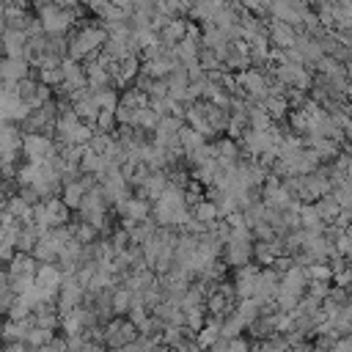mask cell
Here are the masks:
<instances>
[{
  "instance_id": "obj_1",
  "label": "cell",
  "mask_w": 352,
  "mask_h": 352,
  "mask_svg": "<svg viewBox=\"0 0 352 352\" xmlns=\"http://www.w3.org/2000/svg\"><path fill=\"white\" fill-rule=\"evenodd\" d=\"M22 154L28 157V162H52L60 154V146L55 135H25Z\"/></svg>"
},
{
  "instance_id": "obj_2",
  "label": "cell",
  "mask_w": 352,
  "mask_h": 352,
  "mask_svg": "<svg viewBox=\"0 0 352 352\" xmlns=\"http://www.w3.org/2000/svg\"><path fill=\"white\" fill-rule=\"evenodd\" d=\"M138 336H140V330L135 327V322L129 316H116L104 324V341L102 344H107L110 349H121V346L135 344Z\"/></svg>"
},
{
  "instance_id": "obj_3",
  "label": "cell",
  "mask_w": 352,
  "mask_h": 352,
  "mask_svg": "<svg viewBox=\"0 0 352 352\" xmlns=\"http://www.w3.org/2000/svg\"><path fill=\"white\" fill-rule=\"evenodd\" d=\"M85 294L88 289L77 280V275H66L63 286H60V294H58V314H69L74 308H80V302H85Z\"/></svg>"
},
{
  "instance_id": "obj_4",
  "label": "cell",
  "mask_w": 352,
  "mask_h": 352,
  "mask_svg": "<svg viewBox=\"0 0 352 352\" xmlns=\"http://www.w3.org/2000/svg\"><path fill=\"white\" fill-rule=\"evenodd\" d=\"M116 212L121 214V220H132V223H143L154 214V204L143 195H129L126 201L116 204Z\"/></svg>"
},
{
  "instance_id": "obj_5",
  "label": "cell",
  "mask_w": 352,
  "mask_h": 352,
  "mask_svg": "<svg viewBox=\"0 0 352 352\" xmlns=\"http://www.w3.org/2000/svg\"><path fill=\"white\" fill-rule=\"evenodd\" d=\"M239 143H242V151H245L250 160H258L261 154H267V151L275 146L270 129H248Z\"/></svg>"
},
{
  "instance_id": "obj_6",
  "label": "cell",
  "mask_w": 352,
  "mask_h": 352,
  "mask_svg": "<svg viewBox=\"0 0 352 352\" xmlns=\"http://www.w3.org/2000/svg\"><path fill=\"white\" fill-rule=\"evenodd\" d=\"M267 36H270V41H272V47H278V50H292L294 44H297V28L294 25H289V22H278V19H270V25H267Z\"/></svg>"
},
{
  "instance_id": "obj_7",
  "label": "cell",
  "mask_w": 352,
  "mask_h": 352,
  "mask_svg": "<svg viewBox=\"0 0 352 352\" xmlns=\"http://www.w3.org/2000/svg\"><path fill=\"white\" fill-rule=\"evenodd\" d=\"M253 250H256V242H228L223 250V261L239 270L245 264H253V258H256Z\"/></svg>"
},
{
  "instance_id": "obj_8",
  "label": "cell",
  "mask_w": 352,
  "mask_h": 352,
  "mask_svg": "<svg viewBox=\"0 0 352 352\" xmlns=\"http://www.w3.org/2000/svg\"><path fill=\"white\" fill-rule=\"evenodd\" d=\"M305 146L314 148V151L319 154V160L327 162V165L336 162L338 154H341V143L333 140V138H322V135H305Z\"/></svg>"
},
{
  "instance_id": "obj_9",
  "label": "cell",
  "mask_w": 352,
  "mask_h": 352,
  "mask_svg": "<svg viewBox=\"0 0 352 352\" xmlns=\"http://www.w3.org/2000/svg\"><path fill=\"white\" fill-rule=\"evenodd\" d=\"M0 74H3V82H19L25 77H33L30 74V60H25V58H6L0 63Z\"/></svg>"
},
{
  "instance_id": "obj_10",
  "label": "cell",
  "mask_w": 352,
  "mask_h": 352,
  "mask_svg": "<svg viewBox=\"0 0 352 352\" xmlns=\"http://www.w3.org/2000/svg\"><path fill=\"white\" fill-rule=\"evenodd\" d=\"M242 148H239V140H234V138H220L217 143H214V157L220 160V165H226V168H234L242 157Z\"/></svg>"
},
{
  "instance_id": "obj_11",
  "label": "cell",
  "mask_w": 352,
  "mask_h": 352,
  "mask_svg": "<svg viewBox=\"0 0 352 352\" xmlns=\"http://www.w3.org/2000/svg\"><path fill=\"white\" fill-rule=\"evenodd\" d=\"M8 275L11 278H36V270H38V261L30 256V253H19L16 250V256L8 261Z\"/></svg>"
},
{
  "instance_id": "obj_12",
  "label": "cell",
  "mask_w": 352,
  "mask_h": 352,
  "mask_svg": "<svg viewBox=\"0 0 352 352\" xmlns=\"http://www.w3.org/2000/svg\"><path fill=\"white\" fill-rule=\"evenodd\" d=\"M187 22H190L187 16H176V19L168 22L165 30H160V41H162L165 50H173V47L187 36Z\"/></svg>"
},
{
  "instance_id": "obj_13",
  "label": "cell",
  "mask_w": 352,
  "mask_h": 352,
  "mask_svg": "<svg viewBox=\"0 0 352 352\" xmlns=\"http://www.w3.org/2000/svg\"><path fill=\"white\" fill-rule=\"evenodd\" d=\"M3 44H6V58H25L28 60V33L25 30H6Z\"/></svg>"
},
{
  "instance_id": "obj_14",
  "label": "cell",
  "mask_w": 352,
  "mask_h": 352,
  "mask_svg": "<svg viewBox=\"0 0 352 352\" xmlns=\"http://www.w3.org/2000/svg\"><path fill=\"white\" fill-rule=\"evenodd\" d=\"M272 121H275V118L270 116L267 104L248 99V124H250V129H272V126H275Z\"/></svg>"
},
{
  "instance_id": "obj_15",
  "label": "cell",
  "mask_w": 352,
  "mask_h": 352,
  "mask_svg": "<svg viewBox=\"0 0 352 352\" xmlns=\"http://www.w3.org/2000/svg\"><path fill=\"white\" fill-rule=\"evenodd\" d=\"M72 209L63 204V198H47V220L52 228H60V226H72Z\"/></svg>"
},
{
  "instance_id": "obj_16",
  "label": "cell",
  "mask_w": 352,
  "mask_h": 352,
  "mask_svg": "<svg viewBox=\"0 0 352 352\" xmlns=\"http://www.w3.org/2000/svg\"><path fill=\"white\" fill-rule=\"evenodd\" d=\"M63 280H66V275H63L60 267H55V264H38V270H36V283H38V286L60 289Z\"/></svg>"
},
{
  "instance_id": "obj_17",
  "label": "cell",
  "mask_w": 352,
  "mask_h": 352,
  "mask_svg": "<svg viewBox=\"0 0 352 352\" xmlns=\"http://www.w3.org/2000/svg\"><path fill=\"white\" fill-rule=\"evenodd\" d=\"M192 217L198 220V223H204V226H212V223H217V220H223V214H220V209H217V204L214 201H209V198H204V201H198L192 209Z\"/></svg>"
},
{
  "instance_id": "obj_18",
  "label": "cell",
  "mask_w": 352,
  "mask_h": 352,
  "mask_svg": "<svg viewBox=\"0 0 352 352\" xmlns=\"http://www.w3.org/2000/svg\"><path fill=\"white\" fill-rule=\"evenodd\" d=\"M132 305H135V292L126 289V286H118V289L113 292V311H116L118 316H126V314L132 311Z\"/></svg>"
},
{
  "instance_id": "obj_19",
  "label": "cell",
  "mask_w": 352,
  "mask_h": 352,
  "mask_svg": "<svg viewBox=\"0 0 352 352\" xmlns=\"http://www.w3.org/2000/svg\"><path fill=\"white\" fill-rule=\"evenodd\" d=\"M314 206H316V212H319L322 223H336V217L341 214V206H338V201L333 198V192H330V195H324V198H319Z\"/></svg>"
},
{
  "instance_id": "obj_20",
  "label": "cell",
  "mask_w": 352,
  "mask_h": 352,
  "mask_svg": "<svg viewBox=\"0 0 352 352\" xmlns=\"http://www.w3.org/2000/svg\"><path fill=\"white\" fill-rule=\"evenodd\" d=\"M94 99L102 110H118V104H121V94L113 85L110 88H94Z\"/></svg>"
},
{
  "instance_id": "obj_21",
  "label": "cell",
  "mask_w": 352,
  "mask_h": 352,
  "mask_svg": "<svg viewBox=\"0 0 352 352\" xmlns=\"http://www.w3.org/2000/svg\"><path fill=\"white\" fill-rule=\"evenodd\" d=\"M72 228H74V239H77V242H82V245H94V242H99V234H102V231H99L96 226L77 220V223H72Z\"/></svg>"
},
{
  "instance_id": "obj_22",
  "label": "cell",
  "mask_w": 352,
  "mask_h": 352,
  "mask_svg": "<svg viewBox=\"0 0 352 352\" xmlns=\"http://www.w3.org/2000/svg\"><path fill=\"white\" fill-rule=\"evenodd\" d=\"M160 118H162V116L148 104V107H140V110H138V121H135V126H140L143 132H154L157 124H160Z\"/></svg>"
},
{
  "instance_id": "obj_23",
  "label": "cell",
  "mask_w": 352,
  "mask_h": 352,
  "mask_svg": "<svg viewBox=\"0 0 352 352\" xmlns=\"http://www.w3.org/2000/svg\"><path fill=\"white\" fill-rule=\"evenodd\" d=\"M182 146H184V154H190V151H198L201 146H206V138L201 135V132H195L192 126H187L184 124V129H182Z\"/></svg>"
},
{
  "instance_id": "obj_24",
  "label": "cell",
  "mask_w": 352,
  "mask_h": 352,
  "mask_svg": "<svg viewBox=\"0 0 352 352\" xmlns=\"http://www.w3.org/2000/svg\"><path fill=\"white\" fill-rule=\"evenodd\" d=\"M248 327V322L236 314V311H231L226 319H223V338H239V333Z\"/></svg>"
},
{
  "instance_id": "obj_25",
  "label": "cell",
  "mask_w": 352,
  "mask_h": 352,
  "mask_svg": "<svg viewBox=\"0 0 352 352\" xmlns=\"http://www.w3.org/2000/svg\"><path fill=\"white\" fill-rule=\"evenodd\" d=\"M52 330H44V327H30V333H28V338H25V344L30 346V349H41V346H47V344H52Z\"/></svg>"
},
{
  "instance_id": "obj_26",
  "label": "cell",
  "mask_w": 352,
  "mask_h": 352,
  "mask_svg": "<svg viewBox=\"0 0 352 352\" xmlns=\"http://www.w3.org/2000/svg\"><path fill=\"white\" fill-rule=\"evenodd\" d=\"M36 80L44 82V85H50V88H60L63 85V69L60 66L58 69H38L36 72Z\"/></svg>"
},
{
  "instance_id": "obj_27",
  "label": "cell",
  "mask_w": 352,
  "mask_h": 352,
  "mask_svg": "<svg viewBox=\"0 0 352 352\" xmlns=\"http://www.w3.org/2000/svg\"><path fill=\"white\" fill-rule=\"evenodd\" d=\"M289 346H292L289 338H283V336H270V338H264V341L258 344L256 352H286Z\"/></svg>"
},
{
  "instance_id": "obj_28",
  "label": "cell",
  "mask_w": 352,
  "mask_h": 352,
  "mask_svg": "<svg viewBox=\"0 0 352 352\" xmlns=\"http://www.w3.org/2000/svg\"><path fill=\"white\" fill-rule=\"evenodd\" d=\"M99 344H94L88 336H74V338H66V352H96Z\"/></svg>"
},
{
  "instance_id": "obj_29",
  "label": "cell",
  "mask_w": 352,
  "mask_h": 352,
  "mask_svg": "<svg viewBox=\"0 0 352 352\" xmlns=\"http://www.w3.org/2000/svg\"><path fill=\"white\" fill-rule=\"evenodd\" d=\"M96 132H113L118 129V118H116V110H99V118H96Z\"/></svg>"
},
{
  "instance_id": "obj_30",
  "label": "cell",
  "mask_w": 352,
  "mask_h": 352,
  "mask_svg": "<svg viewBox=\"0 0 352 352\" xmlns=\"http://www.w3.org/2000/svg\"><path fill=\"white\" fill-rule=\"evenodd\" d=\"M333 198L338 201L341 209H352V184H346V182L336 184L333 187Z\"/></svg>"
},
{
  "instance_id": "obj_31",
  "label": "cell",
  "mask_w": 352,
  "mask_h": 352,
  "mask_svg": "<svg viewBox=\"0 0 352 352\" xmlns=\"http://www.w3.org/2000/svg\"><path fill=\"white\" fill-rule=\"evenodd\" d=\"M308 275H311V280H333V267L330 264H324V261H314L311 267H308Z\"/></svg>"
},
{
  "instance_id": "obj_32",
  "label": "cell",
  "mask_w": 352,
  "mask_h": 352,
  "mask_svg": "<svg viewBox=\"0 0 352 352\" xmlns=\"http://www.w3.org/2000/svg\"><path fill=\"white\" fill-rule=\"evenodd\" d=\"M330 292H333V286H330L327 280H311V283H308V294L316 297L319 302H324V300L330 297Z\"/></svg>"
},
{
  "instance_id": "obj_33",
  "label": "cell",
  "mask_w": 352,
  "mask_h": 352,
  "mask_svg": "<svg viewBox=\"0 0 352 352\" xmlns=\"http://www.w3.org/2000/svg\"><path fill=\"white\" fill-rule=\"evenodd\" d=\"M228 352H250V344L239 336V338H228Z\"/></svg>"
},
{
  "instance_id": "obj_34",
  "label": "cell",
  "mask_w": 352,
  "mask_h": 352,
  "mask_svg": "<svg viewBox=\"0 0 352 352\" xmlns=\"http://www.w3.org/2000/svg\"><path fill=\"white\" fill-rule=\"evenodd\" d=\"M333 352H352V333H349V336H341V338L333 344Z\"/></svg>"
},
{
  "instance_id": "obj_35",
  "label": "cell",
  "mask_w": 352,
  "mask_h": 352,
  "mask_svg": "<svg viewBox=\"0 0 352 352\" xmlns=\"http://www.w3.org/2000/svg\"><path fill=\"white\" fill-rule=\"evenodd\" d=\"M6 352H33L25 341H6Z\"/></svg>"
},
{
  "instance_id": "obj_36",
  "label": "cell",
  "mask_w": 352,
  "mask_h": 352,
  "mask_svg": "<svg viewBox=\"0 0 352 352\" xmlns=\"http://www.w3.org/2000/svg\"><path fill=\"white\" fill-rule=\"evenodd\" d=\"M314 352H333V349H319V346H316V349H314Z\"/></svg>"
},
{
  "instance_id": "obj_37",
  "label": "cell",
  "mask_w": 352,
  "mask_h": 352,
  "mask_svg": "<svg viewBox=\"0 0 352 352\" xmlns=\"http://www.w3.org/2000/svg\"><path fill=\"white\" fill-rule=\"evenodd\" d=\"M165 352H182V349H170V346H168V349H165Z\"/></svg>"
},
{
  "instance_id": "obj_38",
  "label": "cell",
  "mask_w": 352,
  "mask_h": 352,
  "mask_svg": "<svg viewBox=\"0 0 352 352\" xmlns=\"http://www.w3.org/2000/svg\"><path fill=\"white\" fill-rule=\"evenodd\" d=\"M96 352H104V349H102V346H96Z\"/></svg>"
}]
</instances>
